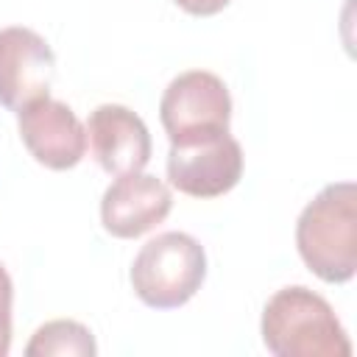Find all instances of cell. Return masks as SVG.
Segmentation results:
<instances>
[{"label":"cell","mask_w":357,"mask_h":357,"mask_svg":"<svg viewBox=\"0 0 357 357\" xmlns=\"http://www.w3.org/2000/svg\"><path fill=\"white\" fill-rule=\"evenodd\" d=\"M243 176V148L226 131L195 145H170L167 178L192 198H218L229 192Z\"/></svg>","instance_id":"8992f818"},{"label":"cell","mask_w":357,"mask_h":357,"mask_svg":"<svg viewBox=\"0 0 357 357\" xmlns=\"http://www.w3.org/2000/svg\"><path fill=\"white\" fill-rule=\"evenodd\" d=\"M86 137L92 156L106 173L123 176L151 162V134L139 114L120 103H103L89 112Z\"/></svg>","instance_id":"9c48e42d"},{"label":"cell","mask_w":357,"mask_h":357,"mask_svg":"<svg viewBox=\"0 0 357 357\" xmlns=\"http://www.w3.org/2000/svg\"><path fill=\"white\" fill-rule=\"evenodd\" d=\"M17 128L28 153L50 170H70L86 153V128L67 103L50 95L22 106Z\"/></svg>","instance_id":"5b68a950"},{"label":"cell","mask_w":357,"mask_h":357,"mask_svg":"<svg viewBox=\"0 0 357 357\" xmlns=\"http://www.w3.org/2000/svg\"><path fill=\"white\" fill-rule=\"evenodd\" d=\"M173 206L167 184L151 173L134 170L117 176L100 201V223L112 237L131 240L159 226Z\"/></svg>","instance_id":"ba28073f"},{"label":"cell","mask_w":357,"mask_h":357,"mask_svg":"<svg viewBox=\"0 0 357 357\" xmlns=\"http://www.w3.org/2000/svg\"><path fill=\"white\" fill-rule=\"evenodd\" d=\"M204 245L184 231H162L148 240L131 265V287L142 304L173 310L187 304L204 284Z\"/></svg>","instance_id":"3957f363"},{"label":"cell","mask_w":357,"mask_h":357,"mask_svg":"<svg viewBox=\"0 0 357 357\" xmlns=\"http://www.w3.org/2000/svg\"><path fill=\"white\" fill-rule=\"evenodd\" d=\"M262 340L276 357H349L351 340L329 301L304 284L276 290L262 310Z\"/></svg>","instance_id":"7a4b0ae2"},{"label":"cell","mask_w":357,"mask_h":357,"mask_svg":"<svg viewBox=\"0 0 357 357\" xmlns=\"http://www.w3.org/2000/svg\"><path fill=\"white\" fill-rule=\"evenodd\" d=\"M296 245L304 265L329 284L357 271V190L351 181L326 184L298 215Z\"/></svg>","instance_id":"6da1fadb"},{"label":"cell","mask_w":357,"mask_h":357,"mask_svg":"<svg viewBox=\"0 0 357 357\" xmlns=\"http://www.w3.org/2000/svg\"><path fill=\"white\" fill-rule=\"evenodd\" d=\"M11 301H14V284L0 262V357H6L11 349Z\"/></svg>","instance_id":"8fae6325"},{"label":"cell","mask_w":357,"mask_h":357,"mask_svg":"<svg viewBox=\"0 0 357 357\" xmlns=\"http://www.w3.org/2000/svg\"><path fill=\"white\" fill-rule=\"evenodd\" d=\"M159 120L170 145H195L229 131L231 98L226 84L206 70H187L176 75L162 100Z\"/></svg>","instance_id":"277c9868"},{"label":"cell","mask_w":357,"mask_h":357,"mask_svg":"<svg viewBox=\"0 0 357 357\" xmlns=\"http://www.w3.org/2000/svg\"><path fill=\"white\" fill-rule=\"evenodd\" d=\"M178 8H184L192 17H212L218 11H223L231 0H173Z\"/></svg>","instance_id":"7c38bea8"},{"label":"cell","mask_w":357,"mask_h":357,"mask_svg":"<svg viewBox=\"0 0 357 357\" xmlns=\"http://www.w3.org/2000/svg\"><path fill=\"white\" fill-rule=\"evenodd\" d=\"M98 351L95 346V337L92 332L78 324V321H67V318H59V321H47L42 324L31 343L25 346V354L28 357H92Z\"/></svg>","instance_id":"30bf717a"},{"label":"cell","mask_w":357,"mask_h":357,"mask_svg":"<svg viewBox=\"0 0 357 357\" xmlns=\"http://www.w3.org/2000/svg\"><path fill=\"white\" fill-rule=\"evenodd\" d=\"M56 56L31 28L11 25L0 31V106L20 112L50 92Z\"/></svg>","instance_id":"52a82bcc"}]
</instances>
